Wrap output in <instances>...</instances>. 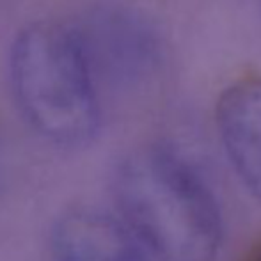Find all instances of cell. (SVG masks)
<instances>
[{"label":"cell","instance_id":"1","mask_svg":"<svg viewBox=\"0 0 261 261\" xmlns=\"http://www.w3.org/2000/svg\"><path fill=\"white\" fill-rule=\"evenodd\" d=\"M114 212L155 261H217L224 217L212 187L178 149L153 142L117 165Z\"/></svg>","mask_w":261,"mask_h":261},{"label":"cell","instance_id":"2","mask_svg":"<svg viewBox=\"0 0 261 261\" xmlns=\"http://www.w3.org/2000/svg\"><path fill=\"white\" fill-rule=\"evenodd\" d=\"M7 79L21 119L62 149H82L98 137V84L71 25L36 20L23 25L7 54Z\"/></svg>","mask_w":261,"mask_h":261},{"label":"cell","instance_id":"3","mask_svg":"<svg viewBox=\"0 0 261 261\" xmlns=\"http://www.w3.org/2000/svg\"><path fill=\"white\" fill-rule=\"evenodd\" d=\"M69 25L96 84L134 87L153 79L164 64L160 32L151 18L135 7L93 4Z\"/></svg>","mask_w":261,"mask_h":261},{"label":"cell","instance_id":"4","mask_svg":"<svg viewBox=\"0 0 261 261\" xmlns=\"http://www.w3.org/2000/svg\"><path fill=\"white\" fill-rule=\"evenodd\" d=\"M213 119L238 181L261 204V75L227 84L217 96Z\"/></svg>","mask_w":261,"mask_h":261},{"label":"cell","instance_id":"5","mask_svg":"<svg viewBox=\"0 0 261 261\" xmlns=\"http://www.w3.org/2000/svg\"><path fill=\"white\" fill-rule=\"evenodd\" d=\"M54 261H155L116 212L73 206L50 231Z\"/></svg>","mask_w":261,"mask_h":261},{"label":"cell","instance_id":"6","mask_svg":"<svg viewBox=\"0 0 261 261\" xmlns=\"http://www.w3.org/2000/svg\"><path fill=\"white\" fill-rule=\"evenodd\" d=\"M244 261H261V238L249 249L247 256H245Z\"/></svg>","mask_w":261,"mask_h":261}]
</instances>
